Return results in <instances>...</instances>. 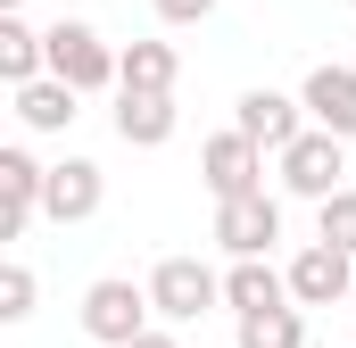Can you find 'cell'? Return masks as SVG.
Returning <instances> with one entry per match:
<instances>
[{
	"instance_id": "6da1fadb",
	"label": "cell",
	"mask_w": 356,
	"mask_h": 348,
	"mask_svg": "<svg viewBox=\"0 0 356 348\" xmlns=\"http://www.w3.org/2000/svg\"><path fill=\"white\" fill-rule=\"evenodd\" d=\"M75 315H83V332L99 348H133L141 332H158V324H149V315H158V307H149V282H124V274H99Z\"/></svg>"
},
{
	"instance_id": "7a4b0ae2",
	"label": "cell",
	"mask_w": 356,
	"mask_h": 348,
	"mask_svg": "<svg viewBox=\"0 0 356 348\" xmlns=\"http://www.w3.org/2000/svg\"><path fill=\"white\" fill-rule=\"evenodd\" d=\"M42 42H50V75H58L67 91H108V84H116V50H108V33H99V25L58 17Z\"/></svg>"
},
{
	"instance_id": "3957f363",
	"label": "cell",
	"mask_w": 356,
	"mask_h": 348,
	"mask_svg": "<svg viewBox=\"0 0 356 348\" xmlns=\"http://www.w3.org/2000/svg\"><path fill=\"white\" fill-rule=\"evenodd\" d=\"M149 307H158V324H199L207 307H224V274L199 258H158L149 274Z\"/></svg>"
},
{
	"instance_id": "277c9868",
	"label": "cell",
	"mask_w": 356,
	"mask_h": 348,
	"mask_svg": "<svg viewBox=\"0 0 356 348\" xmlns=\"http://www.w3.org/2000/svg\"><path fill=\"white\" fill-rule=\"evenodd\" d=\"M340 174H348V141H332V133H315V125L282 150V191H290V199H315V207H323L332 191H348Z\"/></svg>"
},
{
	"instance_id": "5b68a950",
	"label": "cell",
	"mask_w": 356,
	"mask_h": 348,
	"mask_svg": "<svg viewBox=\"0 0 356 348\" xmlns=\"http://www.w3.org/2000/svg\"><path fill=\"white\" fill-rule=\"evenodd\" d=\"M282 241V199L273 191H249V199H224L216 207V249L241 265V258H273Z\"/></svg>"
},
{
	"instance_id": "8992f818",
	"label": "cell",
	"mask_w": 356,
	"mask_h": 348,
	"mask_svg": "<svg viewBox=\"0 0 356 348\" xmlns=\"http://www.w3.org/2000/svg\"><path fill=\"white\" fill-rule=\"evenodd\" d=\"M232 133H249L257 150H290L298 133H307V100H290V91H273V84H257V91H241L232 100Z\"/></svg>"
},
{
	"instance_id": "52a82bcc",
	"label": "cell",
	"mask_w": 356,
	"mask_h": 348,
	"mask_svg": "<svg viewBox=\"0 0 356 348\" xmlns=\"http://www.w3.org/2000/svg\"><path fill=\"white\" fill-rule=\"evenodd\" d=\"M282 274H290V299L298 307H340V299H356V258H340L332 241H307Z\"/></svg>"
},
{
	"instance_id": "ba28073f",
	"label": "cell",
	"mask_w": 356,
	"mask_h": 348,
	"mask_svg": "<svg viewBox=\"0 0 356 348\" xmlns=\"http://www.w3.org/2000/svg\"><path fill=\"white\" fill-rule=\"evenodd\" d=\"M199 174H207L216 207H224V199H249V191H266V150H257L249 133H216V141L199 150Z\"/></svg>"
},
{
	"instance_id": "9c48e42d",
	"label": "cell",
	"mask_w": 356,
	"mask_h": 348,
	"mask_svg": "<svg viewBox=\"0 0 356 348\" xmlns=\"http://www.w3.org/2000/svg\"><path fill=\"white\" fill-rule=\"evenodd\" d=\"M42 182H50V166H42L25 141L0 150V241H17V232L42 216Z\"/></svg>"
},
{
	"instance_id": "30bf717a",
	"label": "cell",
	"mask_w": 356,
	"mask_h": 348,
	"mask_svg": "<svg viewBox=\"0 0 356 348\" xmlns=\"http://www.w3.org/2000/svg\"><path fill=\"white\" fill-rule=\"evenodd\" d=\"M99 199H108V174L91 166V158H58L50 182H42V216H50V224H91Z\"/></svg>"
},
{
	"instance_id": "8fae6325",
	"label": "cell",
	"mask_w": 356,
	"mask_h": 348,
	"mask_svg": "<svg viewBox=\"0 0 356 348\" xmlns=\"http://www.w3.org/2000/svg\"><path fill=\"white\" fill-rule=\"evenodd\" d=\"M298 100H307V125H315V133L356 141V67H315V75L298 84Z\"/></svg>"
},
{
	"instance_id": "7c38bea8",
	"label": "cell",
	"mask_w": 356,
	"mask_h": 348,
	"mask_svg": "<svg viewBox=\"0 0 356 348\" xmlns=\"http://www.w3.org/2000/svg\"><path fill=\"white\" fill-rule=\"evenodd\" d=\"M182 125L175 91H116V141L124 150H166Z\"/></svg>"
},
{
	"instance_id": "4fadbf2b",
	"label": "cell",
	"mask_w": 356,
	"mask_h": 348,
	"mask_svg": "<svg viewBox=\"0 0 356 348\" xmlns=\"http://www.w3.org/2000/svg\"><path fill=\"white\" fill-rule=\"evenodd\" d=\"M224 307H232V315L249 324V315H273V307H298V299H290V274H282L273 258H241L232 274H224Z\"/></svg>"
},
{
	"instance_id": "5bb4252c",
	"label": "cell",
	"mask_w": 356,
	"mask_h": 348,
	"mask_svg": "<svg viewBox=\"0 0 356 348\" xmlns=\"http://www.w3.org/2000/svg\"><path fill=\"white\" fill-rule=\"evenodd\" d=\"M42 75H50V42L25 17H0V84L25 91V84H42Z\"/></svg>"
},
{
	"instance_id": "9a60e30c",
	"label": "cell",
	"mask_w": 356,
	"mask_h": 348,
	"mask_svg": "<svg viewBox=\"0 0 356 348\" xmlns=\"http://www.w3.org/2000/svg\"><path fill=\"white\" fill-rule=\"evenodd\" d=\"M75 116H83V91H67L58 75H42V84L17 91V125H25V133H67Z\"/></svg>"
},
{
	"instance_id": "2e32d148",
	"label": "cell",
	"mask_w": 356,
	"mask_h": 348,
	"mask_svg": "<svg viewBox=\"0 0 356 348\" xmlns=\"http://www.w3.org/2000/svg\"><path fill=\"white\" fill-rule=\"evenodd\" d=\"M175 75H182L175 42H124L116 50V91H175Z\"/></svg>"
},
{
	"instance_id": "e0dca14e",
	"label": "cell",
	"mask_w": 356,
	"mask_h": 348,
	"mask_svg": "<svg viewBox=\"0 0 356 348\" xmlns=\"http://www.w3.org/2000/svg\"><path fill=\"white\" fill-rule=\"evenodd\" d=\"M232 348H307V307H273V315H249Z\"/></svg>"
},
{
	"instance_id": "ac0fdd59",
	"label": "cell",
	"mask_w": 356,
	"mask_h": 348,
	"mask_svg": "<svg viewBox=\"0 0 356 348\" xmlns=\"http://www.w3.org/2000/svg\"><path fill=\"white\" fill-rule=\"evenodd\" d=\"M315 241H332L340 258H356V191H332L315 207Z\"/></svg>"
},
{
	"instance_id": "d6986e66",
	"label": "cell",
	"mask_w": 356,
	"mask_h": 348,
	"mask_svg": "<svg viewBox=\"0 0 356 348\" xmlns=\"http://www.w3.org/2000/svg\"><path fill=\"white\" fill-rule=\"evenodd\" d=\"M33 299H42V282H33V265H0V324H25L33 315Z\"/></svg>"
},
{
	"instance_id": "ffe728a7",
	"label": "cell",
	"mask_w": 356,
	"mask_h": 348,
	"mask_svg": "<svg viewBox=\"0 0 356 348\" xmlns=\"http://www.w3.org/2000/svg\"><path fill=\"white\" fill-rule=\"evenodd\" d=\"M158 17H166V25H207L216 0H158Z\"/></svg>"
},
{
	"instance_id": "44dd1931",
	"label": "cell",
	"mask_w": 356,
	"mask_h": 348,
	"mask_svg": "<svg viewBox=\"0 0 356 348\" xmlns=\"http://www.w3.org/2000/svg\"><path fill=\"white\" fill-rule=\"evenodd\" d=\"M133 348H182V340H175V332H141Z\"/></svg>"
},
{
	"instance_id": "7402d4cb",
	"label": "cell",
	"mask_w": 356,
	"mask_h": 348,
	"mask_svg": "<svg viewBox=\"0 0 356 348\" xmlns=\"http://www.w3.org/2000/svg\"><path fill=\"white\" fill-rule=\"evenodd\" d=\"M17 8H25V0H0V17H17Z\"/></svg>"
},
{
	"instance_id": "603a6c76",
	"label": "cell",
	"mask_w": 356,
	"mask_h": 348,
	"mask_svg": "<svg viewBox=\"0 0 356 348\" xmlns=\"http://www.w3.org/2000/svg\"><path fill=\"white\" fill-rule=\"evenodd\" d=\"M348 8H356V0H348Z\"/></svg>"
}]
</instances>
